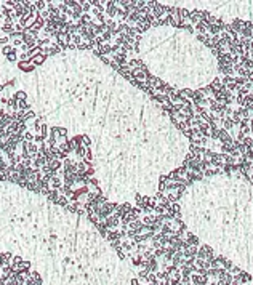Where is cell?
<instances>
[{
	"mask_svg": "<svg viewBox=\"0 0 253 285\" xmlns=\"http://www.w3.org/2000/svg\"><path fill=\"white\" fill-rule=\"evenodd\" d=\"M18 77V71L15 68V64L10 63L2 51V46H0V83H7L11 82Z\"/></svg>",
	"mask_w": 253,
	"mask_h": 285,
	"instance_id": "obj_1",
	"label": "cell"
}]
</instances>
